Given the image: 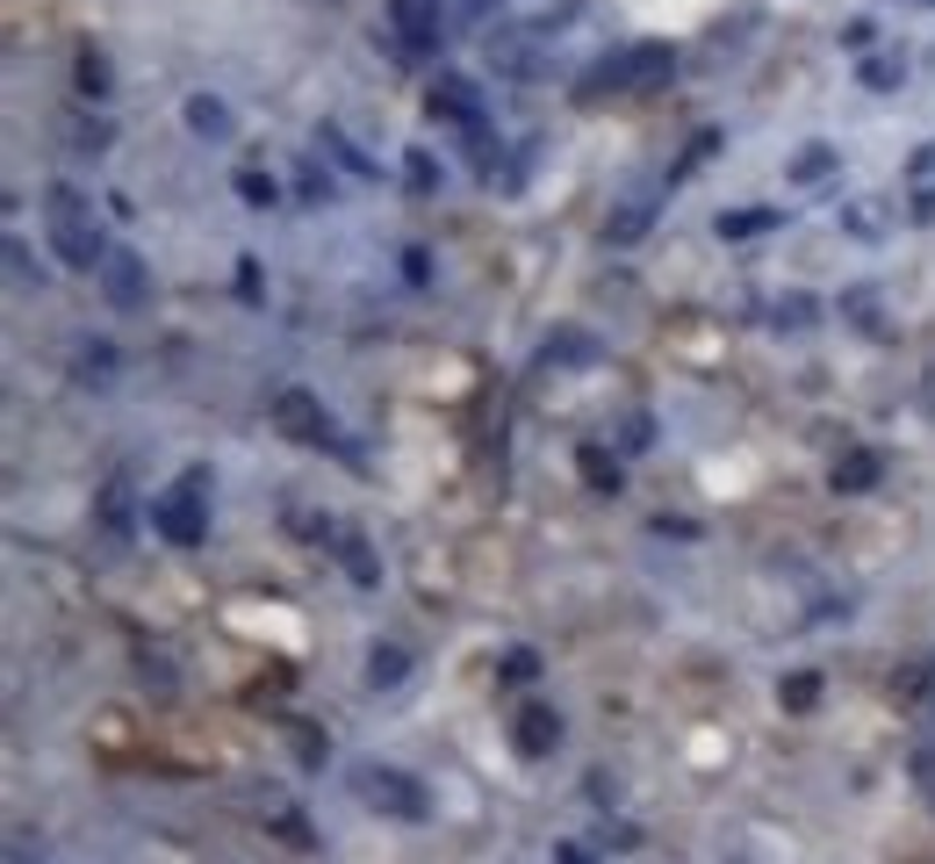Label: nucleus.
<instances>
[{"label":"nucleus","instance_id":"obj_1","mask_svg":"<svg viewBox=\"0 0 935 864\" xmlns=\"http://www.w3.org/2000/svg\"><path fill=\"white\" fill-rule=\"evenodd\" d=\"M43 224H51V246H58V260H66V267L95 275V267L109 260L101 217H95V202H87L72 180H51V188H43Z\"/></svg>","mask_w":935,"mask_h":864},{"label":"nucleus","instance_id":"obj_2","mask_svg":"<svg viewBox=\"0 0 935 864\" xmlns=\"http://www.w3.org/2000/svg\"><path fill=\"white\" fill-rule=\"evenodd\" d=\"M151 526H159L173 548H202V540H209V476H202V468L173 476L159 497H151Z\"/></svg>","mask_w":935,"mask_h":864},{"label":"nucleus","instance_id":"obj_3","mask_svg":"<svg viewBox=\"0 0 935 864\" xmlns=\"http://www.w3.org/2000/svg\"><path fill=\"white\" fill-rule=\"evenodd\" d=\"M273 426H281L288 439H302V447H339L346 461H352V447L339 439V426H331V411L310 397V389H281V397H273Z\"/></svg>","mask_w":935,"mask_h":864},{"label":"nucleus","instance_id":"obj_4","mask_svg":"<svg viewBox=\"0 0 935 864\" xmlns=\"http://www.w3.org/2000/svg\"><path fill=\"white\" fill-rule=\"evenodd\" d=\"M389 37L404 58H432L439 43H447V14H439V0H389Z\"/></svg>","mask_w":935,"mask_h":864},{"label":"nucleus","instance_id":"obj_5","mask_svg":"<svg viewBox=\"0 0 935 864\" xmlns=\"http://www.w3.org/2000/svg\"><path fill=\"white\" fill-rule=\"evenodd\" d=\"M352 793L375 800L381 814H404V822H418V814H425V785L404 778V771H381V764H360V771H352Z\"/></svg>","mask_w":935,"mask_h":864},{"label":"nucleus","instance_id":"obj_6","mask_svg":"<svg viewBox=\"0 0 935 864\" xmlns=\"http://www.w3.org/2000/svg\"><path fill=\"white\" fill-rule=\"evenodd\" d=\"M669 66H677V51L669 43H640V51H626L619 66H605L590 87H648V80H669Z\"/></svg>","mask_w":935,"mask_h":864},{"label":"nucleus","instance_id":"obj_7","mask_svg":"<svg viewBox=\"0 0 935 864\" xmlns=\"http://www.w3.org/2000/svg\"><path fill=\"white\" fill-rule=\"evenodd\" d=\"M432 116H447V123H461V130H483V95L447 72V80L432 87Z\"/></svg>","mask_w":935,"mask_h":864},{"label":"nucleus","instance_id":"obj_8","mask_svg":"<svg viewBox=\"0 0 935 864\" xmlns=\"http://www.w3.org/2000/svg\"><path fill=\"white\" fill-rule=\"evenodd\" d=\"M511 735H518V756H547V749L561 742V721H555V706H540V699H533L526 714L511 721Z\"/></svg>","mask_w":935,"mask_h":864},{"label":"nucleus","instance_id":"obj_9","mask_svg":"<svg viewBox=\"0 0 935 864\" xmlns=\"http://www.w3.org/2000/svg\"><path fill=\"white\" fill-rule=\"evenodd\" d=\"M101 281H109L116 310H137V302H145V267H137V252H109V260H101Z\"/></svg>","mask_w":935,"mask_h":864},{"label":"nucleus","instance_id":"obj_10","mask_svg":"<svg viewBox=\"0 0 935 864\" xmlns=\"http://www.w3.org/2000/svg\"><path fill=\"white\" fill-rule=\"evenodd\" d=\"M878 476H885V461H878V454H871V447H849V454H842V461H835V490H842V497L871 490V483H878Z\"/></svg>","mask_w":935,"mask_h":864},{"label":"nucleus","instance_id":"obj_11","mask_svg":"<svg viewBox=\"0 0 935 864\" xmlns=\"http://www.w3.org/2000/svg\"><path fill=\"white\" fill-rule=\"evenodd\" d=\"M188 130L195 138H231V109H223L217 95H195L188 101Z\"/></svg>","mask_w":935,"mask_h":864},{"label":"nucleus","instance_id":"obj_12","mask_svg":"<svg viewBox=\"0 0 935 864\" xmlns=\"http://www.w3.org/2000/svg\"><path fill=\"white\" fill-rule=\"evenodd\" d=\"M777 231V209H719V238H763Z\"/></svg>","mask_w":935,"mask_h":864},{"label":"nucleus","instance_id":"obj_13","mask_svg":"<svg viewBox=\"0 0 935 864\" xmlns=\"http://www.w3.org/2000/svg\"><path fill=\"white\" fill-rule=\"evenodd\" d=\"M827 173H835V151H827V145H806L799 159H792V180H799V188H820Z\"/></svg>","mask_w":935,"mask_h":864},{"label":"nucleus","instance_id":"obj_14","mask_svg":"<svg viewBox=\"0 0 935 864\" xmlns=\"http://www.w3.org/2000/svg\"><path fill=\"white\" fill-rule=\"evenodd\" d=\"M410 671V656H404V648H375V663H367V685H396V677H404Z\"/></svg>","mask_w":935,"mask_h":864},{"label":"nucleus","instance_id":"obj_15","mask_svg":"<svg viewBox=\"0 0 935 864\" xmlns=\"http://www.w3.org/2000/svg\"><path fill=\"white\" fill-rule=\"evenodd\" d=\"M713 145H719V138H713V130H698V138H692V145H684V159H677V166H669V180H692V173H698V159H713Z\"/></svg>","mask_w":935,"mask_h":864},{"label":"nucleus","instance_id":"obj_16","mask_svg":"<svg viewBox=\"0 0 935 864\" xmlns=\"http://www.w3.org/2000/svg\"><path fill=\"white\" fill-rule=\"evenodd\" d=\"M777 699H785L792 714H806V706L820 699V677H806V671H799V677H785V692H777Z\"/></svg>","mask_w":935,"mask_h":864},{"label":"nucleus","instance_id":"obj_17","mask_svg":"<svg viewBox=\"0 0 935 864\" xmlns=\"http://www.w3.org/2000/svg\"><path fill=\"white\" fill-rule=\"evenodd\" d=\"M584 476L597 483V490H619V461H605L597 447H584Z\"/></svg>","mask_w":935,"mask_h":864},{"label":"nucleus","instance_id":"obj_18","mask_svg":"<svg viewBox=\"0 0 935 864\" xmlns=\"http://www.w3.org/2000/svg\"><path fill=\"white\" fill-rule=\"evenodd\" d=\"M80 87H87V95H109V66H101V51L80 58Z\"/></svg>","mask_w":935,"mask_h":864},{"label":"nucleus","instance_id":"obj_19","mask_svg":"<svg viewBox=\"0 0 935 864\" xmlns=\"http://www.w3.org/2000/svg\"><path fill=\"white\" fill-rule=\"evenodd\" d=\"M238 195H245V202H273V180L259 173V166H245V173H238Z\"/></svg>","mask_w":935,"mask_h":864},{"label":"nucleus","instance_id":"obj_20","mask_svg":"<svg viewBox=\"0 0 935 864\" xmlns=\"http://www.w3.org/2000/svg\"><path fill=\"white\" fill-rule=\"evenodd\" d=\"M864 80H871V87H899V66H893V58H871Z\"/></svg>","mask_w":935,"mask_h":864},{"label":"nucleus","instance_id":"obj_21","mask_svg":"<svg viewBox=\"0 0 935 864\" xmlns=\"http://www.w3.org/2000/svg\"><path fill=\"white\" fill-rule=\"evenodd\" d=\"M432 180H439L432 159H425V151H410V188H432Z\"/></svg>","mask_w":935,"mask_h":864},{"label":"nucleus","instance_id":"obj_22","mask_svg":"<svg viewBox=\"0 0 935 864\" xmlns=\"http://www.w3.org/2000/svg\"><path fill=\"white\" fill-rule=\"evenodd\" d=\"M914 8H935V0H914Z\"/></svg>","mask_w":935,"mask_h":864}]
</instances>
